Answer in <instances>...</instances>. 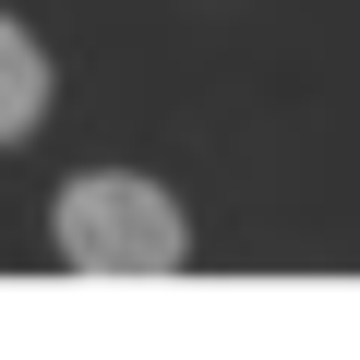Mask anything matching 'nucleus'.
<instances>
[{
  "label": "nucleus",
  "mask_w": 360,
  "mask_h": 360,
  "mask_svg": "<svg viewBox=\"0 0 360 360\" xmlns=\"http://www.w3.org/2000/svg\"><path fill=\"white\" fill-rule=\"evenodd\" d=\"M49 240H60V264L96 276V288H156V276L193 264V217H180L168 180H144V168H84V180H60Z\"/></svg>",
  "instance_id": "f257e3e1"
},
{
  "label": "nucleus",
  "mask_w": 360,
  "mask_h": 360,
  "mask_svg": "<svg viewBox=\"0 0 360 360\" xmlns=\"http://www.w3.org/2000/svg\"><path fill=\"white\" fill-rule=\"evenodd\" d=\"M37 120H49V49H37V25L0 13V144H25Z\"/></svg>",
  "instance_id": "f03ea898"
}]
</instances>
